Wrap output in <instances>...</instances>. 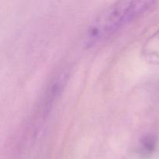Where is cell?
Instances as JSON below:
<instances>
[{
    "instance_id": "6da1fadb",
    "label": "cell",
    "mask_w": 159,
    "mask_h": 159,
    "mask_svg": "<svg viewBox=\"0 0 159 159\" xmlns=\"http://www.w3.org/2000/svg\"><path fill=\"white\" fill-rule=\"evenodd\" d=\"M154 4L151 1H125L112 5L90 26L85 39V46L93 48L107 40Z\"/></svg>"
},
{
    "instance_id": "7a4b0ae2",
    "label": "cell",
    "mask_w": 159,
    "mask_h": 159,
    "mask_svg": "<svg viewBox=\"0 0 159 159\" xmlns=\"http://www.w3.org/2000/svg\"><path fill=\"white\" fill-rule=\"evenodd\" d=\"M143 53L149 62L159 64V30L148 40L144 47Z\"/></svg>"
},
{
    "instance_id": "3957f363",
    "label": "cell",
    "mask_w": 159,
    "mask_h": 159,
    "mask_svg": "<svg viewBox=\"0 0 159 159\" xmlns=\"http://www.w3.org/2000/svg\"><path fill=\"white\" fill-rule=\"evenodd\" d=\"M158 145V136L155 134H147L141 138L140 142V152L145 156L151 155Z\"/></svg>"
}]
</instances>
